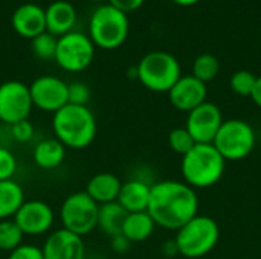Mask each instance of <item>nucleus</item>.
Segmentation results:
<instances>
[{
    "instance_id": "nucleus-33",
    "label": "nucleus",
    "mask_w": 261,
    "mask_h": 259,
    "mask_svg": "<svg viewBox=\"0 0 261 259\" xmlns=\"http://www.w3.org/2000/svg\"><path fill=\"white\" fill-rule=\"evenodd\" d=\"M109 2H110L109 5H112L113 8L119 9L124 14H128V12L139 9L145 0H109Z\"/></svg>"
},
{
    "instance_id": "nucleus-4",
    "label": "nucleus",
    "mask_w": 261,
    "mask_h": 259,
    "mask_svg": "<svg viewBox=\"0 0 261 259\" xmlns=\"http://www.w3.org/2000/svg\"><path fill=\"white\" fill-rule=\"evenodd\" d=\"M220 238V229L214 218L196 215L176 231L174 243L179 255L188 259H199L214 250Z\"/></svg>"
},
{
    "instance_id": "nucleus-14",
    "label": "nucleus",
    "mask_w": 261,
    "mask_h": 259,
    "mask_svg": "<svg viewBox=\"0 0 261 259\" xmlns=\"http://www.w3.org/2000/svg\"><path fill=\"white\" fill-rule=\"evenodd\" d=\"M208 96V89L206 84L194 78L193 75H185L180 76L179 81L170 89L168 92V99L171 105L179 110L190 113L203 102H206Z\"/></svg>"
},
{
    "instance_id": "nucleus-21",
    "label": "nucleus",
    "mask_w": 261,
    "mask_h": 259,
    "mask_svg": "<svg viewBox=\"0 0 261 259\" xmlns=\"http://www.w3.org/2000/svg\"><path fill=\"white\" fill-rule=\"evenodd\" d=\"M154 227H156V224L147 211L145 212H133V214H127L121 234L130 243H142L153 235Z\"/></svg>"
},
{
    "instance_id": "nucleus-35",
    "label": "nucleus",
    "mask_w": 261,
    "mask_h": 259,
    "mask_svg": "<svg viewBox=\"0 0 261 259\" xmlns=\"http://www.w3.org/2000/svg\"><path fill=\"white\" fill-rule=\"evenodd\" d=\"M251 99L254 101V104L261 110V76H257L254 90H252V93H251Z\"/></svg>"
},
{
    "instance_id": "nucleus-7",
    "label": "nucleus",
    "mask_w": 261,
    "mask_h": 259,
    "mask_svg": "<svg viewBox=\"0 0 261 259\" xmlns=\"http://www.w3.org/2000/svg\"><path fill=\"white\" fill-rule=\"evenodd\" d=\"M257 136L252 125L243 119L223 121L213 142L216 150L228 162L246 159L255 148Z\"/></svg>"
},
{
    "instance_id": "nucleus-11",
    "label": "nucleus",
    "mask_w": 261,
    "mask_h": 259,
    "mask_svg": "<svg viewBox=\"0 0 261 259\" xmlns=\"http://www.w3.org/2000/svg\"><path fill=\"white\" fill-rule=\"evenodd\" d=\"M29 93L34 107L41 111L55 113L64 105H67V84L52 75H43L32 81L29 85Z\"/></svg>"
},
{
    "instance_id": "nucleus-19",
    "label": "nucleus",
    "mask_w": 261,
    "mask_h": 259,
    "mask_svg": "<svg viewBox=\"0 0 261 259\" xmlns=\"http://www.w3.org/2000/svg\"><path fill=\"white\" fill-rule=\"evenodd\" d=\"M122 182L112 172H99L93 176L86 185L87 195L98 205L113 203L118 200Z\"/></svg>"
},
{
    "instance_id": "nucleus-5",
    "label": "nucleus",
    "mask_w": 261,
    "mask_h": 259,
    "mask_svg": "<svg viewBox=\"0 0 261 259\" xmlns=\"http://www.w3.org/2000/svg\"><path fill=\"white\" fill-rule=\"evenodd\" d=\"M139 82L156 93H168L182 76L177 58L164 50L148 52L136 66Z\"/></svg>"
},
{
    "instance_id": "nucleus-36",
    "label": "nucleus",
    "mask_w": 261,
    "mask_h": 259,
    "mask_svg": "<svg viewBox=\"0 0 261 259\" xmlns=\"http://www.w3.org/2000/svg\"><path fill=\"white\" fill-rule=\"evenodd\" d=\"M162 252H164L168 258H173V256L179 255V252H177V246H176L174 240H173V241H167V243H164V246H162Z\"/></svg>"
},
{
    "instance_id": "nucleus-22",
    "label": "nucleus",
    "mask_w": 261,
    "mask_h": 259,
    "mask_svg": "<svg viewBox=\"0 0 261 259\" xmlns=\"http://www.w3.org/2000/svg\"><path fill=\"white\" fill-rule=\"evenodd\" d=\"M125 217H127V212L122 209V206L118 202L99 205L96 227H99V231L109 238L116 237L122 232V224H124Z\"/></svg>"
},
{
    "instance_id": "nucleus-15",
    "label": "nucleus",
    "mask_w": 261,
    "mask_h": 259,
    "mask_svg": "<svg viewBox=\"0 0 261 259\" xmlns=\"http://www.w3.org/2000/svg\"><path fill=\"white\" fill-rule=\"evenodd\" d=\"M41 252L44 259H86L83 237H78L63 227L49 234Z\"/></svg>"
},
{
    "instance_id": "nucleus-18",
    "label": "nucleus",
    "mask_w": 261,
    "mask_h": 259,
    "mask_svg": "<svg viewBox=\"0 0 261 259\" xmlns=\"http://www.w3.org/2000/svg\"><path fill=\"white\" fill-rule=\"evenodd\" d=\"M46 31L57 38L72 32L76 21V11L72 3L66 0H57L44 9Z\"/></svg>"
},
{
    "instance_id": "nucleus-1",
    "label": "nucleus",
    "mask_w": 261,
    "mask_h": 259,
    "mask_svg": "<svg viewBox=\"0 0 261 259\" xmlns=\"http://www.w3.org/2000/svg\"><path fill=\"white\" fill-rule=\"evenodd\" d=\"M199 198L196 189L185 182L162 180L151 185L147 212L156 226L177 231L197 215Z\"/></svg>"
},
{
    "instance_id": "nucleus-34",
    "label": "nucleus",
    "mask_w": 261,
    "mask_h": 259,
    "mask_svg": "<svg viewBox=\"0 0 261 259\" xmlns=\"http://www.w3.org/2000/svg\"><path fill=\"white\" fill-rule=\"evenodd\" d=\"M110 243H112V249L116 253H125L130 249V244H132L122 234H119L116 237H112L110 238Z\"/></svg>"
},
{
    "instance_id": "nucleus-26",
    "label": "nucleus",
    "mask_w": 261,
    "mask_h": 259,
    "mask_svg": "<svg viewBox=\"0 0 261 259\" xmlns=\"http://www.w3.org/2000/svg\"><path fill=\"white\" fill-rule=\"evenodd\" d=\"M57 43H58V38L46 31L31 40V47L35 56L47 61V60H55Z\"/></svg>"
},
{
    "instance_id": "nucleus-30",
    "label": "nucleus",
    "mask_w": 261,
    "mask_h": 259,
    "mask_svg": "<svg viewBox=\"0 0 261 259\" xmlns=\"http://www.w3.org/2000/svg\"><path fill=\"white\" fill-rule=\"evenodd\" d=\"M17 171V159L8 148L0 147V182L12 180Z\"/></svg>"
},
{
    "instance_id": "nucleus-8",
    "label": "nucleus",
    "mask_w": 261,
    "mask_h": 259,
    "mask_svg": "<svg viewBox=\"0 0 261 259\" xmlns=\"http://www.w3.org/2000/svg\"><path fill=\"white\" fill-rule=\"evenodd\" d=\"M98 209L99 205L95 203L86 191L70 194L64 198L60 209L63 229L78 237L89 235L98 226Z\"/></svg>"
},
{
    "instance_id": "nucleus-24",
    "label": "nucleus",
    "mask_w": 261,
    "mask_h": 259,
    "mask_svg": "<svg viewBox=\"0 0 261 259\" xmlns=\"http://www.w3.org/2000/svg\"><path fill=\"white\" fill-rule=\"evenodd\" d=\"M219 60L211 53H202L193 63V76L205 84L213 81L219 75Z\"/></svg>"
},
{
    "instance_id": "nucleus-6",
    "label": "nucleus",
    "mask_w": 261,
    "mask_h": 259,
    "mask_svg": "<svg viewBox=\"0 0 261 259\" xmlns=\"http://www.w3.org/2000/svg\"><path fill=\"white\" fill-rule=\"evenodd\" d=\"M128 29L130 24L127 14L112 5L96 8L89 21V37L92 43L106 50H113L122 46L128 37Z\"/></svg>"
},
{
    "instance_id": "nucleus-32",
    "label": "nucleus",
    "mask_w": 261,
    "mask_h": 259,
    "mask_svg": "<svg viewBox=\"0 0 261 259\" xmlns=\"http://www.w3.org/2000/svg\"><path fill=\"white\" fill-rule=\"evenodd\" d=\"M8 259H44L41 247L32 244H21L12 252H9Z\"/></svg>"
},
{
    "instance_id": "nucleus-20",
    "label": "nucleus",
    "mask_w": 261,
    "mask_h": 259,
    "mask_svg": "<svg viewBox=\"0 0 261 259\" xmlns=\"http://www.w3.org/2000/svg\"><path fill=\"white\" fill-rule=\"evenodd\" d=\"M34 162L41 169H55L58 168L66 157V147L55 137L41 139L34 151H32Z\"/></svg>"
},
{
    "instance_id": "nucleus-12",
    "label": "nucleus",
    "mask_w": 261,
    "mask_h": 259,
    "mask_svg": "<svg viewBox=\"0 0 261 259\" xmlns=\"http://www.w3.org/2000/svg\"><path fill=\"white\" fill-rule=\"evenodd\" d=\"M23 235L38 237L47 234L55 221L54 209L41 200H26L12 218Z\"/></svg>"
},
{
    "instance_id": "nucleus-2",
    "label": "nucleus",
    "mask_w": 261,
    "mask_h": 259,
    "mask_svg": "<svg viewBox=\"0 0 261 259\" xmlns=\"http://www.w3.org/2000/svg\"><path fill=\"white\" fill-rule=\"evenodd\" d=\"M52 130L66 148L83 150L95 140L98 124L87 105L67 104L54 113Z\"/></svg>"
},
{
    "instance_id": "nucleus-29",
    "label": "nucleus",
    "mask_w": 261,
    "mask_h": 259,
    "mask_svg": "<svg viewBox=\"0 0 261 259\" xmlns=\"http://www.w3.org/2000/svg\"><path fill=\"white\" fill-rule=\"evenodd\" d=\"M90 101V89L84 82L67 84V102L73 105H87Z\"/></svg>"
},
{
    "instance_id": "nucleus-3",
    "label": "nucleus",
    "mask_w": 261,
    "mask_h": 259,
    "mask_svg": "<svg viewBox=\"0 0 261 259\" xmlns=\"http://www.w3.org/2000/svg\"><path fill=\"white\" fill-rule=\"evenodd\" d=\"M226 168V160L213 143H196L184 157L180 171L193 189H206L217 185Z\"/></svg>"
},
{
    "instance_id": "nucleus-28",
    "label": "nucleus",
    "mask_w": 261,
    "mask_h": 259,
    "mask_svg": "<svg viewBox=\"0 0 261 259\" xmlns=\"http://www.w3.org/2000/svg\"><path fill=\"white\" fill-rule=\"evenodd\" d=\"M257 76L249 70H237L231 76V89L239 96H251Z\"/></svg>"
},
{
    "instance_id": "nucleus-9",
    "label": "nucleus",
    "mask_w": 261,
    "mask_h": 259,
    "mask_svg": "<svg viewBox=\"0 0 261 259\" xmlns=\"http://www.w3.org/2000/svg\"><path fill=\"white\" fill-rule=\"evenodd\" d=\"M95 56V44L90 37L83 32H69L58 38L55 63L66 72L86 70Z\"/></svg>"
},
{
    "instance_id": "nucleus-23",
    "label": "nucleus",
    "mask_w": 261,
    "mask_h": 259,
    "mask_svg": "<svg viewBox=\"0 0 261 259\" xmlns=\"http://www.w3.org/2000/svg\"><path fill=\"white\" fill-rule=\"evenodd\" d=\"M24 202V191L17 182H0V221L14 218Z\"/></svg>"
},
{
    "instance_id": "nucleus-27",
    "label": "nucleus",
    "mask_w": 261,
    "mask_h": 259,
    "mask_svg": "<svg viewBox=\"0 0 261 259\" xmlns=\"http://www.w3.org/2000/svg\"><path fill=\"white\" fill-rule=\"evenodd\" d=\"M168 145L176 154H180L184 157L196 145V142L193 136L188 133V130L184 127V128H174L168 134Z\"/></svg>"
},
{
    "instance_id": "nucleus-17",
    "label": "nucleus",
    "mask_w": 261,
    "mask_h": 259,
    "mask_svg": "<svg viewBox=\"0 0 261 259\" xmlns=\"http://www.w3.org/2000/svg\"><path fill=\"white\" fill-rule=\"evenodd\" d=\"M150 192L151 185L142 179H130L122 183L118 203L127 214L133 212H145L150 203Z\"/></svg>"
},
{
    "instance_id": "nucleus-31",
    "label": "nucleus",
    "mask_w": 261,
    "mask_h": 259,
    "mask_svg": "<svg viewBox=\"0 0 261 259\" xmlns=\"http://www.w3.org/2000/svg\"><path fill=\"white\" fill-rule=\"evenodd\" d=\"M11 134H12L14 140L20 142V143H26V142L32 140V137L35 134V128L29 119H24V121H20V122L11 125Z\"/></svg>"
},
{
    "instance_id": "nucleus-38",
    "label": "nucleus",
    "mask_w": 261,
    "mask_h": 259,
    "mask_svg": "<svg viewBox=\"0 0 261 259\" xmlns=\"http://www.w3.org/2000/svg\"><path fill=\"white\" fill-rule=\"evenodd\" d=\"M92 2H102V0H92Z\"/></svg>"
},
{
    "instance_id": "nucleus-37",
    "label": "nucleus",
    "mask_w": 261,
    "mask_h": 259,
    "mask_svg": "<svg viewBox=\"0 0 261 259\" xmlns=\"http://www.w3.org/2000/svg\"><path fill=\"white\" fill-rule=\"evenodd\" d=\"M176 5H180V6H193L196 3H199L200 0H173Z\"/></svg>"
},
{
    "instance_id": "nucleus-13",
    "label": "nucleus",
    "mask_w": 261,
    "mask_h": 259,
    "mask_svg": "<svg viewBox=\"0 0 261 259\" xmlns=\"http://www.w3.org/2000/svg\"><path fill=\"white\" fill-rule=\"evenodd\" d=\"M222 124L223 116L220 108L206 101L188 113L185 128L193 136L196 143H213Z\"/></svg>"
},
{
    "instance_id": "nucleus-10",
    "label": "nucleus",
    "mask_w": 261,
    "mask_h": 259,
    "mask_svg": "<svg viewBox=\"0 0 261 259\" xmlns=\"http://www.w3.org/2000/svg\"><path fill=\"white\" fill-rule=\"evenodd\" d=\"M32 107L29 85L17 79L0 84V121L3 124L14 125L28 119Z\"/></svg>"
},
{
    "instance_id": "nucleus-25",
    "label": "nucleus",
    "mask_w": 261,
    "mask_h": 259,
    "mask_svg": "<svg viewBox=\"0 0 261 259\" xmlns=\"http://www.w3.org/2000/svg\"><path fill=\"white\" fill-rule=\"evenodd\" d=\"M23 232L17 226V223L11 220L0 221V250L2 252H12L18 246L23 244Z\"/></svg>"
},
{
    "instance_id": "nucleus-16",
    "label": "nucleus",
    "mask_w": 261,
    "mask_h": 259,
    "mask_svg": "<svg viewBox=\"0 0 261 259\" xmlns=\"http://www.w3.org/2000/svg\"><path fill=\"white\" fill-rule=\"evenodd\" d=\"M11 24L20 37L32 40L46 32L44 9L35 3H23L12 12Z\"/></svg>"
}]
</instances>
